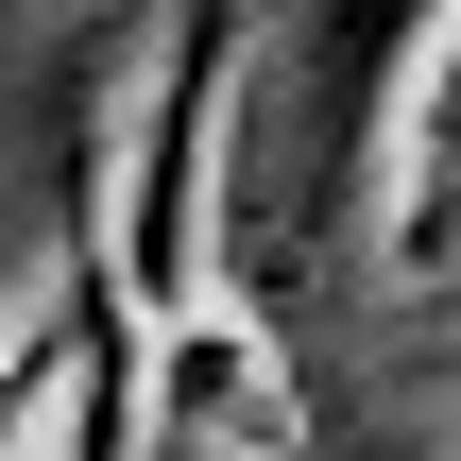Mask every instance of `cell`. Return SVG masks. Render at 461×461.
I'll list each match as a JSON object with an SVG mask.
<instances>
[{"label":"cell","mask_w":461,"mask_h":461,"mask_svg":"<svg viewBox=\"0 0 461 461\" xmlns=\"http://www.w3.org/2000/svg\"><path fill=\"white\" fill-rule=\"evenodd\" d=\"M291 445H308V393L274 376V342L240 308L154 342V461H291Z\"/></svg>","instance_id":"obj_2"},{"label":"cell","mask_w":461,"mask_h":461,"mask_svg":"<svg viewBox=\"0 0 461 461\" xmlns=\"http://www.w3.org/2000/svg\"><path fill=\"white\" fill-rule=\"evenodd\" d=\"M393 274H461V34L411 86V137H393Z\"/></svg>","instance_id":"obj_3"},{"label":"cell","mask_w":461,"mask_h":461,"mask_svg":"<svg viewBox=\"0 0 461 461\" xmlns=\"http://www.w3.org/2000/svg\"><path fill=\"white\" fill-rule=\"evenodd\" d=\"M257 68H240V188H222V257L257 274L274 240L342 222L359 188H393L411 86L461 34V0H240Z\"/></svg>","instance_id":"obj_1"}]
</instances>
